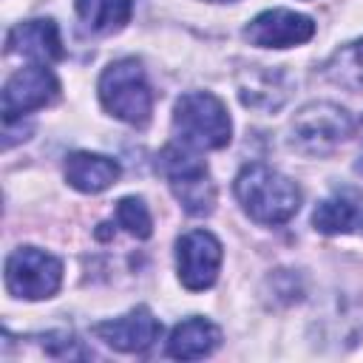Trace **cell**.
Returning <instances> with one entry per match:
<instances>
[{"mask_svg": "<svg viewBox=\"0 0 363 363\" xmlns=\"http://www.w3.org/2000/svg\"><path fill=\"white\" fill-rule=\"evenodd\" d=\"M6 51L20 54V57L34 60V62H43V65L65 57L60 26L51 17H34V20L14 23L6 34Z\"/></svg>", "mask_w": 363, "mask_h": 363, "instance_id": "8fae6325", "label": "cell"}, {"mask_svg": "<svg viewBox=\"0 0 363 363\" xmlns=\"http://www.w3.org/2000/svg\"><path fill=\"white\" fill-rule=\"evenodd\" d=\"M352 113L337 102H306L289 119V147L309 159H323L335 153L352 136Z\"/></svg>", "mask_w": 363, "mask_h": 363, "instance_id": "277c9868", "label": "cell"}, {"mask_svg": "<svg viewBox=\"0 0 363 363\" xmlns=\"http://www.w3.org/2000/svg\"><path fill=\"white\" fill-rule=\"evenodd\" d=\"M156 170L167 179L170 193L184 207L187 216H210L216 210V184L207 164L182 145H167L156 156Z\"/></svg>", "mask_w": 363, "mask_h": 363, "instance_id": "5b68a950", "label": "cell"}, {"mask_svg": "<svg viewBox=\"0 0 363 363\" xmlns=\"http://www.w3.org/2000/svg\"><path fill=\"white\" fill-rule=\"evenodd\" d=\"M60 94V79L43 62H31L14 71L3 85V122L14 125L31 111L51 105Z\"/></svg>", "mask_w": 363, "mask_h": 363, "instance_id": "52a82bcc", "label": "cell"}, {"mask_svg": "<svg viewBox=\"0 0 363 363\" xmlns=\"http://www.w3.org/2000/svg\"><path fill=\"white\" fill-rule=\"evenodd\" d=\"M323 71L335 85H343L349 91H363V37L337 48L323 65Z\"/></svg>", "mask_w": 363, "mask_h": 363, "instance_id": "e0dca14e", "label": "cell"}, {"mask_svg": "<svg viewBox=\"0 0 363 363\" xmlns=\"http://www.w3.org/2000/svg\"><path fill=\"white\" fill-rule=\"evenodd\" d=\"M94 335L116 349V352H125V354H139L145 349H150L159 335H162V323L153 318V312L147 306H136L119 318H111V320H102V323H94Z\"/></svg>", "mask_w": 363, "mask_h": 363, "instance_id": "30bf717a", "label": "cell"}, {"mask_svg": "<svg viewBox=\"0 0 363 363\" xmlns=\"http://www.w3.org/2000/svg\"><path fill=\"white\" fill-rule=\"evenodd\" d=\"M3 281L9 295L20 301H45L60 292L62 261L40 247H17L6 258Z\"/></svg>", "mask_w": 363, "mask_h": 363, "instance_id": "8992f818", "label": "cell"}, {"mask_svg": "<svg viewBox=\"0 0 363 363\" xmlns=\"http://www.w3.org/2000/svg\"><path fill=\"white\" fill-rule=\"evenodd\" d=\"M357 173H363V122H360V156H357Z\"/></svg>", "mask_w": 363, "mask_h": 363, "instance_id": "d6986e66", "label": "cell"}, {"mask_svg": "<svg viewBox=\"0 0 363 363\" xmlns=\"http://www.w3.org/2000/svg\"><path fill=\"white\" fill-rule=\"evenodd\" d=\"M289 77L281 68L250 65L238 74V99L255 111H278L289 96Z\"/></svg>", "mask_w": 363, "mask_h": 363, "instance_id": "7c38bea8", "label": "cell"}, {"mask_svg": "<svg viewBox=\"0 0 363 363\" xmlns=\"http://www.w3.org/2000/svg\"><path fill=\"white\" fill-rule=\"evenodd\" d=\"M116 224L125 227L139 241L150 238V233H153L150 210H147V204L139 196H125V199L116 201Z\"/></svg>", "mask_w": 363, "mask_h": 363, "instance_id": "ac0fdd59", "label": "cell"}, {"mask_svg": "<svg viewBox=\"0 0 363 363\" xmlns=\"http://www.w3.org/2000/svg\"><path fill=\"white\" fill-rule=\"evenodd\" d=\"M233 193H235L241 210L264 227H281L301 210L298 184L289 176H284L261 162L244 164L238 170V176L233 182Z\"/></svg>", "mask_w": 363, "mask_h": 363, "instance_id": "6da1fadb", "label": "cell"}, {"mask_svg": "<svg viewBox=\"0 0 363 363\" xmlns=\"http://www.w3.org/2000/svg\"><path fill=\"white\" fill-rule=\"evenodd\" d=\"M122 167L116 159L91 153V150H74L65 156V182L79 193H102L119 179Z\"/></svg>", "mask_w": 363, "mask_h": 363, "instance_id": "4fadbf2b", "label": "cell"}, {"mask_svg": "<svg viewBox=\"0 0 363 363\" xmlns=\"http://www.w3.org/2000/svg\"><path fill=\"white\" fill-rule=\"evenodd\" d=\"M315 37L312 17L292 9H267L244 26V40L258 48H292Z\"/></svg>", "mask_w": 363, "mask_h": 363, "instance_id": "9c48e42d", "label": "cell"}, {"mask_svg": "<svg viewBox=\"0 0 363 363\" xmlns=\"http://www.w3.org/2000/svg\"><path fill=\"white\" fill-rule=\"evenodd\" d=\"M99 102L102 108L116 116L119 122H128L133 128H145L153 113V91L145 77V68L139 60L125 57L111 62L99 74Z\"/></svg>", "mask_w": 363, "mask_h": 363, "instance_id": "3957f363", "label": "cell"}, {"mask_svg": "<svg viewBox=\"0 0 363 363\" xmlns=\"http://www.w3.org/2000/svg\"><path fill=\"white\" fill-rule=\"evenodd\" d=\"M218 343H221V329L213 320L193 315L173 326L164 352L173 360H201V357L213 354L218 349Z\"/></svg>", "mask_w": 363, "mask_h": 363, "instance_id": "5bb4252c", "label": "cell"}, {"mask_svg": "<svg viewBox=\"0 0 363 363\" xmlns=\"http://www.w3.org/2000/svg\"><path fill=\"white\" fill-rule=\"evenodd\" d=\"M221 241L210 230H190L176 241V272L184 289L204 292L221 269Z\"/></svg>", "mask_w": 363, "mask_h": 363, "instance_id": "ba28073f", "label": "cell"}, {"mask_svg": "<svg viewBox=\"0 0 363 363\" xmlns=\"http://www.w3.org/2000/svg\"><path fill=\"white\" fill-rule=\"evenodd\" d=\"M173 139L187 150H221L233 139L227 105L210 91H187L173 105Z\"/></svg>", "mask_w": 363, "mask_h": 363, "instance_id": "7a4b0ae2", "label": "cell"}, {"mask_svg": "<svg viewBox=\"0 0 363 363\" xmlns=\"http://www.w3.org/2000/svg\"><path fill=\"white\" fill-rule=\"evenodd\" d=\"M77 17L91 34H116L130 23L133 0H77Z\"/></svg>", "mask_w": 363, "mask_h": 363, "instance_id": "2e32d148", "label": "cell"}, {"mask_svg": "<svg viewBox=\"0 0 363 363\" xmlns=\"http://www.w3.org/2000/svg\"><path fill=\"white\" fill-rule=\"evenodd\" d=\"M357 221H360V199L349 190L326 196L312 213V227L323 235L352 233L357 227Z\"/></svg>", "mask_w": 363, "mask_h": 363, "instance_id": "9a60e30c", "label": "cell"}, {"mask_svg": "<svg viewBox=\"0 0 363 363\" xmlns=\"http://www.w3.org/2000/svg\"><path fill=\"white\" fill-rule=\"evenodd\" d=\"M207 3H235V0H207Z\"/></svg>", "mask_w": 363, "mask_h": 363, "instance_id": "ffe728a7", "label": "cell"}]
</instances>
